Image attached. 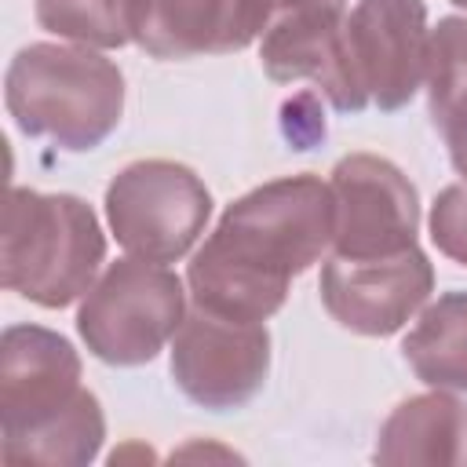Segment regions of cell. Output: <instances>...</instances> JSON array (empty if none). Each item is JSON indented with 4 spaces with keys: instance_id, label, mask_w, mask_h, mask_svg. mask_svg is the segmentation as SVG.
Returning a JSON list of instances; mask_svg holds the SVG:
<instances>
[{
    "instance_id": "cell-11",
    "label": "cell",
    "mask_w": 467,
    "mask_h": 467,
    "mask_svg": "<svg viewBox=\"0 0 467 467\" xmlns=\"http://www.w3.org/2000/svg\"><path fill=\"white\" fill-rule=\"evenodd\" d=\"M128 22L131 40L161 62L230 55L255 40L244 0H128Z\"/></svg>"
},
{
    "instance_id": "cell-15",
    "label": "cell",
    "mask_w": 467,
    "mask_h": 467,
    "mask_svg": "<svg viewBox=\"0 0 467 467\" xmlns=\"http://www.w3.org/2000/svg\"><path fill=\"white\" fill-rule=\"evenodd\" d=\"M36 26L80 47H124L131 40L128 0H33Z\"/></svg>"
},
{
    "instance_id": "cell-14",
    "label": "cell",
    "mask_w": 467,
    "mask_h": 467,
    "mask_svg": "<svg viewBox=\"0 0 467 467\" xmlns=\"http://www.w3.org/2000/svg\"><path fill=\"white\" fill-rule=\"evenodd\" d=\"M401 358L427 387L467 394V292H445L423 306L401 339Z\"/></svg>"
},
{
    "instance_id": "cell-20",
    "label": "cell",
    "mask_w": 467,
    "mask_h": 467,
    "mask_svg": "<svg viewBox=\"0 0 467 467\" xmlns=\"http://www.w3.org/2000/svg\"><path fill=\"white\" fill-rule=\"evenodd\" d=\"M452 4H456V7H467V0H452Z\"/></svg>"
},
{
    "instance_id": "cell-12",
    "label": "cell",
    "mask_w": 467,
    "mask_h": 467,
    "mask_svg": "<svg viewBox=\"0 0 467 467\" xmlns=\"http://www.w3.org/2000/svg\"><path fill=\"white\" fill-rule=\"evenodd\" d=\"M347 15H303L270 26L259 36L263 73L277 84L310 80L339 113H361L368 102L358 95L347 47H343Z\"/></svg>"
},
{
    "instance_id": "cell-7",
    "label": "cell",
    "mask_w": 467,
    "mask_h": 467,
    "mask_svg": "<svg viewBox=\"0 0 467 467\" xmlns=\"http://www.w3.org/2000/svg\"><path fill=\"white\" fill-rule=\"evenodd\" d=\"M270 372V332L263 321L219 317L193 306L171 336V379L201 409L248 405Z\"/></svg>"
},
{
    "instance_id": "cell-18",
    "label": "cell",
    "mask_w": 467,
    "mask_h": 467,
    "mask_svg": "<svg viewBox=\"0 0 467 467\" xmlns=\"http://www.w3.org/2000/svg\"><path fill=\"white\" fill-rule=\"evenodd\" d=\"M252 36L259 40L270 26L303 15H347V0H244Z\"/></svg>"
},
{
    "instance_id": "cell-19",
    "label": "cell",
    "mask_w": 467,
    "mask_h": 467,
    "mask_svg": "<svg viewBox=\"0 0 467 467\" xmlns=\"http://www.w3.org/2000/svg\"><path fill=\"white\" fill-rule=\"evenodd\" d=\"M438 131H441V139H445V146H449V161H452V168L463 175V182H467V99L438 124Z\"/></svg>"
},
{
    "instance_id": "cell-4",
    "label": "cell",
    "mask_w": 467,
    "mask_h": 467,
    "mask_svg": "<svg viewBox=\"0 0 467 467\" xmlns=\"http://www.w3.org/2000/svg\"><path fill=\"white\" fill-rule=\"evenodd\" d=\"M106 259V237L88 201L15 186L4 208L0 281L22 299L62 310L80 299Z\"/></svg>"
},
{
    "instance_id": "cell-2",
    "label": "cell",
    "mask_w": 467,
    "mask_h": 467,
    "mask_svg": "<svg viewBox=\"0 0 467 467\" xmlns=\"http://www.w3.org/2000/svg\"><path fill=\"white\" fill-rule=\"evenodd\" d=\"M0 427L7 463L84 467L106 441L99 398L80 387V354L40 325L0 336Z\"/></svg>"
},
{
    "instance_id": "cell-13",
    "label": "cell",
    "mask_w": 467,
    "mask_h": 467,
    "mask_svg": "<svg viewBox=\"0 0 467 467\" xmlns=\"http://www.w3.org/2000/svg\"><path fill=\"white\" fill-rule=\"evenodd\" d=\"M376 463H452L467 467V401L452 390L405 398L376 434Z\"/></svg>"
},
{
    "instance_id": "cell-3",
    "label": "cell",
    "mask_w": 467,
    "mask_h": 467,
    "mask_svg": "<svg viewBox=\"0 0 467 467\" xmlns=\"http://www.w3.org/2000/svg\"><path fill=\"white\" fill-rule=\"evenodd\" d=\"M4 102L29 139H51L58 150L88 153L120 124L124 73L91 47L40 40L11 58Z\"/></svg>"
},
{
    "instance_id": "cell-1",
    "label": "cell",
    "mask_w": 467,
    "mask_h": 467,
    "mask_svg": "<svg viewBox=\"0 0 467 467\" xmlns=\"http://www.w3.org/2000/svg\"><path fill=\"white\" fill-rule=\"evenodd\" d=\"M332 234V186L310 171L241 193L186 266L193 306L237 321L274 317L288 299L292 277L325 255Z\"/></svg>"
},
{
    "instance_id": "cell-6",
    "label": "cell",
    "mask_w": 467,
    "mask_h": 467,
    "mask_svg": "<svg viewBox=\"0 0 467 467\" xmlns=\"http://www.w3.org/2000/svg\"><path fill=\"white\" fill-rule=\"evenodd\" d=\"M212 219L204 179L164 157L131 161L106 186V223L128 255L150 263L182 259Z\"/></svg>"
},
{
    "instance_id": "cell-16",
    "label": "cell",
    "mask_w": 467,
    "mask_h": 467,
    "mask_svg": "<svg viewBox=\"0 0 467 467\" xmlns=\"http://www.w3.org/2000/svg\"><path fill=\"white\" fill-rule=\"evenodd\" d=\"M427 113L438 128L467 99V18H438L427 44Z\"/></svg>"
},
{
    "instance_id": "cell-17",
    "label": "cell",
    "mask_w": 467,
    "mask_h": 467,
    "mask_svg": "<svg viewBox=\"0 0 467 467\" xmlns=\"http://www.w3.org/2000/svg\"><path fill=\"white\" fill-rule=\"evenodd\" d=\"M431 241L441 255L467 266V182L445 186L431 204Z\"/></svg>"
},
{
    "instance_id": "cell-9",
    "label": "cell",
    "mask_w": 467,
    "mask_h": 467,
    "mask_svg": "<svg viewBox=\"0 0 467 467\" xmlns=\"http://www.w3.org/2000/svg\"><path fill=\"white\" fill-rule=\"evenodd\" d=\"M427 4L423 0H358L343 22L347 66L358 95L394 113L412 102L427 77Z\"/></svg>"
},
{
    "instance_id": "cell-5",
    "label": "cell",
    "mask_w": 467,
    "mask_h": 467,
    "mask_svg": "<svg viewBox=\"0 0 467 467\" xmlns=\"http://www.w3.org/2000/svg\"><path fill=\"white\" fill-rule=\"evenodd\" d=\"M186 317V292L175 270L139 255L117 259L84 292L77 332L91 358L135 368L153 361Z\"/></svg>"
},
{
    "instance_id": "cell-8",
    "label": "cell",
    "mask_w": 467,
    "mask_h": 467,
    "mask_svg": "<svg viewBox=\"0 0 467 467\" xmlns=\"http://www.w3.org/2000/svg\"><path fill=\"white\" fill-rule=\"evenodd\" d=\"M336 234L332 255L383 259L416 248L420 197L409 175L379 153H350L332 168Z\"/></svg>"
},
{
    "instance_id": "cell-10",
    "label": "cell",
    "mask_w": 467,
    "mask_h": 467,
    "mask_svg": "<svg viewBox=\"0 0 467 467\" xmlns=\"http://www.w3.org/2000/svg\"><path fill=\"white\" fill-rule=\"evenodd\" d=\"M317 292L336 325L358 336H394L405 328L434 292V266L423 248L383 259L332 255L321 266Z\"/></svg>"
}]
</instances>
